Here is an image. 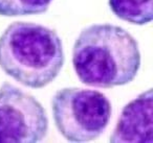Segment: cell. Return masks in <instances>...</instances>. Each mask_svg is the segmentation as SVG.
Instances as JSON below:
<instances>
[{
  "label": "cell",
  "mask_w": 153,
  "mask_h": 143,
  "mask_svg": "<svg viewBox=\"0 0 153 143\" xmlns=\"http://www.w3.org/2000/svg\"><path fill=\"white\" fill-rule=\"evenodd\" d=\"M72 65L80 82L87 86H124L136 77L140 67L138 43L121 26L92 24L74 42Z\"/></svg>",
  "instance_id": "obj_1"
},
{
  "label": "cell",
  "mask_w": 153,
  "mask_h": 143,
  "mask_svg": "<svg viewBox=\"0 0 153 143\" xmlns=\"http://www.w3.org/2000/svg\"><path fill=\"white\" fill-rule=\"evenodd\" d=\"M48 132L45 109L10 83L0 87V143H38Z\"/></svg>",
  "instance_id": "obj_4"
},
{
  "label": "cell",
  "mask_w": 153,
  "mask_h": 143,
  "mask_svg": "<svg viewBox=\"0 0 153 143\" xmlns=\"http://www.w3.org/2000/svg\"><path fill=\"white\" fill-rule=\"evenodd\" d=\"M56 30L33 22H14L0 36V67L16 82L41 89L56 80L64 65Z\"/></svg>",
  "instance_id": "obj_2"
},
{
  "label": "cell",
  "mask_w": 153,
  "mask_h": 143,
  "mask_svg": "<svg viewBox=\"0 0 153 143\" xmlns=\"http://www.w3.org/2000/svg\"><path fill=\"white\" fill-rule=\"evenodd\" d=\"M53 0H0V16L41 15L46 13Z\"/></svg>",
  "instance_id": "obj_7"
},
{
  "label": "cell",
  "mask_w": 153,
  "mask_h": 143,
  "mask_svg": "<svg viewBox=\"0 0 153 143\" xmlns=\"http://www.w3.org/2000/svg\"><path fill=\"white\" fill-rule=\"evenodd\" d=\"M152 89H149L124 107L114 130L110 136V142H152Z\"/></svg>",
  "instance_id": "obj_5"
},
{
  "label": "cell",
  "mask_w": 153,
  "mask_h": 143,
  "mask_svg": "<svg viewBox=\"0 0 153 143\" xmlns=\"http://www.w3.org/2000/svg\"><path fill=\"white\" fill-rule=\"evenodd\" d=\"M117 18L135 25H145L153 19L152 0H108Z\"/></svg>",
  "instance_id": "obj_6"
},
{
  "label": "cell",
  "mask_w": 153,
  "mask_h": 143,
  "mask_svg": "<svg viewBox=\"0 0 153 143\" xmlns=\"http://www.w3.org/2000/svg\"><path fill=\"white\" fill-rule=\"evenodd\" d=\"M53 121L59 133L70 142H89L98 139L108 126L111 103L98 90L64 88L51 99Z\"/></svg>",
  "instance_id": "obj_3"
}]
</instances>
